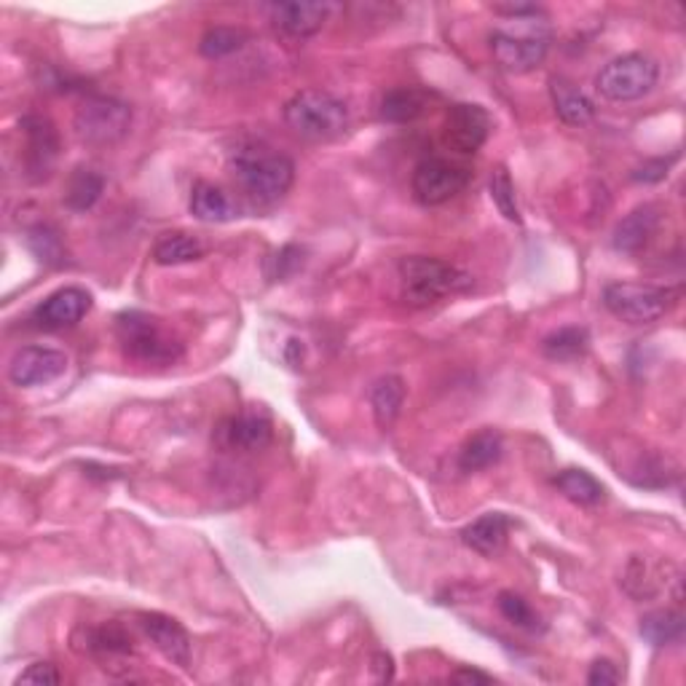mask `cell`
Listing matches in <instances>:
<instances>
[{"mask_svg":"<svg viewBox=\"0 0 686 686\" xmlns=\"http://www.w3.org/2000/svg\"><path fill=\"white\" fill-rule=\"evenodd\" d=\"M450 682L464 684V686H486V684H491L494 678L478 668H459L456 673H450Z\"/></svg>","mask_w":686,"mask_h":686,"instance_id":"cell-38","label":"cell"},{"mask_svg":"<svg viewBox=\"0 0 686 686\" xmlns=\"http://www.w3.org/2000/svg\"><path fill=\"white\" fill-rule=\"evenodd\" d=\"M590 346V332L585 328H560L553 330L550 336L541 341V351H545L547 359H555V362H571V359H579Z\"/></svg>","mask_w":686,"mask_h":686,"instance_id":"cell-30","label":"cell"},{"mask_svg":"<svg viewBox=\"0 0 686 686\" xmlns=\"http://www.w3.org/2000/svg\"><path fill=\"white\" fill-rule=\"evenodd\" d=\"M509 526H513V523H509L505 513H486L464 528L461 541L469 547V550L491 558V555H496L507 545Z\"/></svg>","mask_w":686,"mask_h":686,"instance_id":"cell-19","label":"cell"},{"mask_svg":"<svg viewBox=\"0 0 686 686\" xmlns=\"http://www.w3.org/2000/svg\"><path fill=\"white\" fill-rule=\"evenodd\" d=\"M271 437V421L260 414L231 416L218 429L220 446L228 450H241V454H258V450L269 448Z\"/></svg>","mask_w":686,"mask_h":686,"instance_id":"cell-16","label":"cell"},{"mask_svg":"<svg viewBox=\"0 0 686 686\" xmlns=\"http://www.w3.org/2000/svg\"><path fill=\"white\" fill-rule=\"evenodd\" d=\"M673 161H676V156H670V159H652V161H644L642 167L636 169V172L630 175L636 182H659L668 178V169Z\"/></svg>","mask_w":686,"mask_h":686,"instance_id":"cell-37","label":"cell"},{"mask_svg":"<svg viewBox=\"0 0 686 686\" xmlns=\"http://www.w3.org/2000/svg\"><path fill=\"white\" fill-rule=\"evenodd\" d=\"M266 11H269L274 30L290 41H306L317 36L330 17L328 3H271Z\"/></svg>","mask_w":686,"mask_h":686,"instance_id":"cell-14","label":"cell"},{"mask_svg":"<svg viewBox=\"0 0 686 686\" xmlns=\"http://www.w3.org/2000/svg\"><path fill=\"white\" fill-rule=\"evenodd\" d=\"M24 135H28V165L32 172L49 175L51 161L57 159V148H60V140H57L54 127L49 121L41 119V116H28L22 121Z\"/></svg>","mask_w":686,"mask_h":686,"instance_id":"cell-22","label":"cell"},{"mask_svg":"<svg viewBox=\"0 0 686 686\" xmlns=\"http://www.w3.org/2000/svg\"><path fill=\"white\" fill-rule=\"evenodd\" d=\"M140 627L148 636V642L165 655L169 663L178 665V668H188L191 665V636L175 617L159 612H146L140 614Z\"/></svg>","mask_w":686,"mask_h":686,"instance_id":"cell-15","label":"cell"},{"mask_svg":"<svg viewBox=\"0 0 686 686\" xmlns=\"http://www.w3.org/2000/svg\"><path fill=\"white\" fill-rule=\"evenodd\" d=\"M91 309V296L83 287H60L51 292L38 309L32 311V322L41 330H64L81 322Z\"/></svg>","mask_w":686,"mask_h":686,"instance_id":"cell-13","label":"cell"},{"mask_svg":"<svg viewBox=\"0 0 686 686\" xmlns=\"http://www.w3.org/2000/svg\"><path fill=\"white\" fill-rule=\"evenodd\" d=\"M231 172L247 199L258 207H274L290 193L296 165L285 153L264 146H241L231 153Z\"/></svg>","mask_w":686,"mask_h":686,"instance_id":"cell-1","label":"cell"},{"mask_svg":"<svg viewBox=\"0 0 686 686\" xmlns=\"http://www.w3.org/2000/svg\"><path fill=\"white\" fill-rule=\"evenodd\" d=\"M73 646L76 652H81V655L102 659V663H113V659L129 657L135 652L132 636L116 623L97 627H78V633L73 636Z\"/></svg>","mask_w":686,"mask_h":686,"instance_id":"cell-17","label":"cell"},{"mask_svg":"<svg viewBox=\"0 0 686 686\" xmlns=\"http://www.w3.org/2000/svg\"><path fill=\"white\" fill-rule=\"evenodd\" d=\"M68 370V357L49 346H22L9 362V381L19 389L43 387L57 381Z\"/></svg>","mask_w":686,"mask_h":686,"instance_id":"cell-11","label":"cell"},{"mask_svg":"<svg viewBox=\"0 0 686 686\" xmlns=\"http://www.w3.org/2000/svg\"><path fill=\"white\" fill-rule=\"evenodd\" d=\"M501 454H505V437L496 429H483L464 443L459 450V469L461 473H480V469L494 467Z\"/></svg>","mask_w":686,"mask_h":686,"instance_id":"cell-23","label":"cell"},{"mask_svg":"<svg viewBox=\"0 0 686 686\" xmlns=\"http://www.w3.org/2000/svg\"><path fill=\"white\" fill-rule=\"evenodd\" d=\"M469 178H473V172L464 165H456V161L424 159L414 169L410 191H414L418 205L440 207L456 199L469 186Z\"/></svg>","mask_w":686,"mask_h":686,"instance_id":"cell-9","label":"cell"},{"mask_svg":"<svg viewBox=\"0 0 686 686\" xmlns=\"http://www.w3.org/2000/svg\"><path fill=\"white\" fill-rule=\"evenodd\" d=\"M659 81V64L649 54L630 51L606 62L596 76V91L609 102L644 100Z\"/></svg>","mask_w":686,"mask_h":686,"instance_id":"cell-7","label":"cell"},{"mask_svg":"<svg viewBox=\"0 0 686 686\" xmlns=\"http://www.w3.org/2000/svg\"><path fill=\"white\" fill-rule=\"evenodd\" d=\"M205 241L191 233H167L156 241L153 260L159 266H182L193 264V260L205 258Z\"/></svg>","mask_w":686,"mask_h":686,"instance_id":"cell-28","label":"cell"},{"mask_svg":"<svg viewBox=\"0 0 686 686\" xmlns=\"http://www.w3.org/2000/svg\"><path fill=\"white\" fill-rule=\"evenodd\" d=\"M550 95L558 119L568 123V127H587L596 119V105L583 89L574 87L566 78H553L550 81Z\"/></svg>","mask_w":686,"mask_h":686,"instance_id":"cell-20","label":"cell"},{"mask_svg":"<svg viewBox=\"0 0 686 686\" xmlns=\"http://www.w3.org/2000/svg\"><path fill=\"white\" fill-rule=\"evenodd\" d=\"M659 218H663V215H659L657 205H642L633 209V212H627L617 223V228H614V250L625 255L642 252L657 233Z\"/></svg>","mask_w":686,"mask_h":686,"instance_id":"cell-18","label":"cell"},{"mask_svg":"<svg viewBox=\"0 0 686 686\" xmlns=\"http://www.w3.org/2000/svg\"><path fill=\"white\" fill-rule=\"evenodd\" d=\"M505 28H496L491 32V54L496 64L507 73L523 76L537 70L541 62L550 54L553 43V30L547 24L545 11L539 14H526V17H513L505 19Z\"/></svg>","mask_w":686,"mask_h":686,"instance_id":"cell-2","label":"cell"},{"mask_svg":"<svg viewBox=\"0 0 686 686\" xmlns=\"http://www.w3.org/2000/svg\"><path fill=\"white\" fill-rule=\"evenodd\" d=\"M116 338L123 355L142 365H175L186 355L180 338L165 330L159 319L142 311H123L116 317Z\"/></svg>","mask_w":686,"mask_h":686,"instance_id":"cell-5","label":"cell"},{"mask_svg":"<svg viewBox=\"0 0 686 686\" xmlns=\"http://www.w3.org/2000/svg\"><path fill=\"white\" fill-rule=\"evenodd\" d=\"M105 191V178L97 169L89 167H78L73 175L68 178V186H64V207L73 209V212H87L100 201V196Z\"/></svg>","mask_w":686,"mask_h":686,"instance_id":"cell-27","label":"cell"},{"mask_svg":"<svg viewBox=\"0 0 686 686\" xmlns=\"http://www.w3.org/2000/svg\"><path fill=\"white\" fill-rule=\"evenodd\" d=\"M285 123L309 142H330L349 129V108L322 89L296 91L285 105Z\"/></svg>","mask_w":686,"mask_h":686,"instance_id":"cell-3","label":"cell"},{"mask_svg":"<svg viewBox=\"0 0 686 686\" xmlns=\"http://www.w3.org/2000/svg\"><path fill=\"white\" fill-rule=\"evenodd\" d=\"M682 298L678 287L644 282H612L604 290V306L627 325H652L663 319Z\"/></svg>","mask_w":686,"mask_h":686,"instance_id":"cell-6","label":"cell"},{"mask_svg":"<svg viewBox=\"0 0 686 686\" xmlns=\"http://www.w3.org/2000/svg\"><path fill=\"white\" fill-rule=\"evenodd\" d=\"M191 215L201 223H228V220L237 218V205L231 201L223 188L212 186V182H196L191 191Z\"/></svg>","mask_w":686,"mask_h":686,"instance_id":"cell-21","label":"cell"},{"mask_svg":"<svg viewBox=\"0 0 686 686\" xmlns=\"http://www.w3.org/2000/svg\"><path fill=\"white\" fill-rule=\"evenodd\" d=\"M491 199L496 209L509 220V223H520V209H518V196H515V182L509 178L505 167H499L491 175Z\"/></svg>","mask_w":686,"mask_h":686,"instance_id":"cell-33","label":"cell"},{"mask_svg":"<svg viewBox=\"0 0 686 686\" xmlns=\"http://www.w3.org/2000/svg\"><path fill=\"white\" fill-rule=\"evenodd\" d=\"M405 402V381L400 376H381L370 389V408H374V418L378 429H391L397 421Z\"/></svg>","mask_w":686,"mask_h":686,"instance_id":"cell-25","label":"cell"},{"mask_svg":"<svg viewBox=\"0 0 686 686\" xmlns=\"http://www.w3.org/2000/svg\"><path fill=\"white\" fill-rule=\"evenodd\" d=\"M555 488H558L560 494L566 496L568 501H574V505L579 507H596L600 505V499H604V486L593 478L587 469H564V473L555 478Z\"/></svg>","mask_w":686,"mask_h":686,"instance_id":"cell-29","label":"cell"},{"mask_svg":"<svg viewBox=\"0 0 686 686\" xmlns=\"http://www.w3.org/2000/svg\"><path fill=\"white\" fill-rule=\"evenodd\" d=\"M132 127V108L127 102L116 100V97H89L87 102L78 108L73 129L78 140L87 146L105 148L113 146L127 137Z\"/></svg>","mask_w":686,"mask_h":686,"instance_id":"cell-8","label":"cell"},{"mask_svg":"<svg viewBox=\"0 0 686 686\" xmlns=\"http://www.w3.org/2000/svg\"><path fill=\"white\" fill-rule=\"evenodd\" d=\"M274 266H277V271H271V279H287L304 266V250L298 245H285L274 258Z\"/></svg>","mask_w":686,"mask_h":686,"instance_id":"cell-35","label":"cell"},{"mask_svg":"<svg viewBox=\"0 0 686 686\" xmlns=\"http://www.w3.org/2000/svg\"><path fill=\"white\" fill-rule=\"evenodd\" d=\"M488 135H491V116L483 105H450L446 123H443V146L461 156H469L486 146Z\"/></svg>","mask_w":686,"mask_h":686,"instance_id":"cell-10","label":"cell"},{"mask_svg":"<svg viewBox=\"0 0 686 686\" xmlns=\"http://www.w3.org/2000/svg\"><path fill=\"white\" fill-rule=\"evenodd\" d=\"M638 630H642L644 642H649L652 646H673L682 644L686 619L682 609H655L644 614Z\"/></svg>","mask_w":686,"mask_h":686,"instance_id":"cell-26","label":"cell"},{"mask_svg":"<svg viewBox=\"0 0 686 686\" xmlns=\"http://www.w3.org/2000/svg\"><path fill=\"white\" fill-rule=\"evenodd\" d=\"M623 587L627 590V596H633L636 600L644 598H655L657 593H673L676 604H682L684 593H682V571L676 566H670L668 560L665 564H649V560L636 555L630 558V564L625 568Z\"/></svg>","mask_w":686,"mask_h":686,"instance_id":"cell-12","label":"cell"},{"mask_svg":"<svg viewBox=\"0 0 686 686\" xmlns=\"http://www.w3.org/2000/svg\"><path fill=\"white\" fill-rule=\"evenodd\" d=\"M429 108V95L416 87L391 89L381 97V119L389 123H414Z\"/></svg>","mask_w":686,"mask_h":686,"instance_id":"cell-24","label":"cell"},{"mask_svg":"<svg viewBox=\"0 0 686 686\" xmlns=\"http://www.w3.org/2000/svg\"><path fill=\"white\" fill-rule=\"evenodd\" d=\"M374 663H376L374 668L378 670L376 673L378 682H389V678H391V657L387 655V652H378V655L374 657Z\"/></svg>","mask_w":686,"mask_h":686,"instance_id":"cell-39","label":"cell"},{"mask_svg":"<svg viewBox=\"0 0 686 686\" xmlns=\"http://www.w3.org/2000/svg\"><path fill=\"white\" fill-rule=\"evenodd\" d=\"M250 41V32L245 28H231V24H218V28H209L201 36L199 51L207 60H223V57L237 54V51Z\"/></svg>","mask_w":686,"mask_h":686,"instance_id":"cell-31","label":"cell"},{"mask_svg":"<svg viewBox=\"0 0 686 686\" xmlns=\"http://www.w3.org/2000/svg\"><path fill=\"white\" fill-rule=\"evenodd\" d=\"M62 682L60 670H57L54 663H32L28 670H22L17 676V686L28 684V686H57Z\"/></svg>","mask_w":686,"mask_h":686,"instance_id":"cell-34","label":"cell"},{"mask_svg":"<svg viewBox=\"0 0 686 686\" xmlns=\"http://www.w3.org/2000/svg\"><path fill=\"white\" fill-rule=\"evenodd\" d=\"M496 606H499L501 617L507 619V623H513L515 627H520V630H528V633H537L541 630V617L537 612L531 609V604H528L526 598L518 596V593L513 590H505L499 593V598H496Z\"/></svg>","mask_w":686,"mask_h":686,"instance_id":"cell-32","label":"cell"},{"mask_svg":"<svg viewBox=\"0 0 686 686\" xmlns=\"http://www.w3.org/2000/svg\"><path fill=\"white\" fill-rule=\"evenodd\" d=\"M619 682H623V673L612 659H596L590 665V673H587V684L590 686H614Z\"/></svg>","mask_w":686,"mask_h":686,"instance_id":"cell-36","label":"cell"},{"mask_svg":"<svg viewBox=\"0 0 686 686\" xmlns=\"http://www.w3.org/2000/svg\"><path fill=\"white\" fill-rule=\"evenodd\" d=\"M400 282L405 298L414 306H429L437 300L461 296L473 287V277L459 266L427 255H408L400 260Z\"/></svg>","mask_w":686,"mask_h":686,"instance_id":"cell-4","label":"cell"}]
</instances>
